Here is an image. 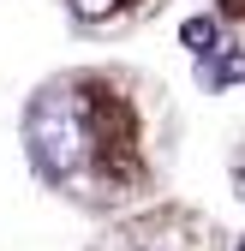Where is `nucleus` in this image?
Segmentation results:
<instances>
[{
  "instance_id": "4",
  "label": "nucleus",
  "mask_w": 245,
  "mask_h": 251,
  "mask_svg": "<svg viewBox=\"0 0 245 251\" xmlns=\"http://www.w3.org/2000/svg\"><path fill=\"white\" fill-rule=\"evenodd\" d=\"M72 12L96 24V18H108V12H120V0H72Z\"/></svg>"
},
{
  "instance_id": "6",
  "label": "nucleus",
  "mask_w": 245,
  "mask_h": 251,
  "mask_svg": "<svg viewBox=\"0 0 245 251\" xmlns=\"http://www.w3.org/2000/svg\"><path fill=\"white\" fill-rule=\"evenodd\" d=\"M239 251H245V245H239Z\"/></svg>"
},
{
  "instance_id": "2",
  "label": "nucleus",
  "mask_w": 245,
  "mask_h": 251,
  "mask_svg": "<svg viewBox=\"0 0 245 251\" xmlns=\"http://www.w3.org/2000/svg\"><path fill=\"white\" fill-rule=\"evenodd\" d=\"M216 36H221V30H216V18H186V24H179V42H186L197 60H209V54H216Z\"/></svg>"
},
{
  "instance_id": "5",
  "label": "nucleus",
  "mask_w": 245,
  "mask_h": 251,
  "mask_svg": "<svg viewBox=\"0 0 245 251\" xmlns=\"http://www.w3.org/2000/svg\"><path fill=\"white\" fill-rule=\"evenodd\" d=\"M239 179H245V162H239Z\"/></svg>"
},
{
  "instance_id": "3",
  "label": "nucleus",
  "mask_w": 245,
  "mask_h": 251,
  "mask_svg": "<svg viewBox=\"0 0 245 251\" xmlns=\"http://www.w3.org/2000/svg\"><path fill=\"white\" fill-rule=\"evenodd\" d=\"M233 78H245V60H239V54H227V60H203V84H233Z\"/></svg>"
},
{
  "instance_id": "1",
  "label": "nucleus",
  "mask_w": 245,
  "mask_h": 251,
  "mask_svg": "<svg viewBox=\"0 0 245 251\" xmlns=\"http://www.w3.org/2000/svg\"><path fill=\"white\" fill-rule=\"evenodd\" d=\"M24 144H30V162H36L42 179L66 185L84 162H90V102L78 90L54 84L30 102V120H24Z\"/></svg>"
}]
</instances>
